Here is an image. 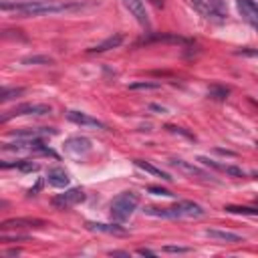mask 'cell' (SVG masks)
<instances>
[{
    "instance_id": "obj_30",
    "label": "cell",
    "mask_w": 258,
    "mask_h": 258,
    "mask_svg": "<svg viewBox=\"0 0 258 258\" xmlns=\"http://www.w3.org/2000/svg\"><path fill=\"white\" fill-rule=\"evenodd\" d=\"M111 254H115V256H129V254H127V252H121V250H113V252H111Z\"/></svg>"
},
{
    "instance_id": "obj_27",
    "label": "cell",
    "mask_w": 258,
    "mask_h": 258,
    "mask_svg": "<svg viewBox=\"0 0 258 258\" xmlns=\"http://www.w3.org/2000/svg\"><path fill=\"white\" fill-rule=\"evenodd\" d=\"M147 191H149V194H155V196H165V198H171V196H173L169 189L159 187V185H149V187H147Z\"/></svg>"
},
{
    "instance_id": "obj_13",
    "label": "cell",
    "mask_w": 258,
    "mask_h": 258,
    "mask_svg": "<svg viewBox=\"0 0 258 258\" xmlns=\"http://www.w3.org/2000/svg\"><path fill=\"white\" fill-rule=\"evenodd\" d=\"M149 42H173V44H187L189 40L183 38V36H177V34H169V32H153L149 36H143L137 44H149Z\"/></svg>"
},
{
    "instance_id": "obj_28",
    "label": "cell",
    "mask_w": 258,
    "mask_h": 258,
    "mask_svg": "<svg viewBox=\"0 0 258 258\" xmlns=\"http://www.w3.org/2000/svg\"><path fill=\"white\" fill-rule=\"evenodd\" d=\"M236 54H240V56H258V48H240Z\"/></svg>"
},
{
    "instance_id": "obj_9",
    "label": "cell",
    "mask_w": 258,
    "mask_h": 258,
    "mask_svg": "<svg viewBox=\"0 0 258 258\" xmlns=\"http://www.w3.org/2000/svg\"><path fill=\"white\" fill-rule=\"evenodd\" d=\"M10 135L16 139H42L48 135H56V129H52V127H24L18 131H12Z\"/></svg>"
},
{
    "instance_id": "obj_12",
    "label": "cell",
    "mask_w": 258,
    "mask_h": 258,
    "mask_svg": "<svg viewBox=\"0 0 258 258\" xmlns=\"http://www.w3.org/2000/svg\"><path fill=\"white\" fill-rule=\"evenodd\" d=\"M123 6L135 16V20L143 26V28H149V18H147V12H145V4L143 0H121Z\"/></svg>"
},
{
    "instance_id": "obj_11",
    "label": "cell",
    "mask_w": 258,
    "mask_h": 258,
    "mask_svg": "<svg viewBox=\"0 0 258 258\" xmlns=\"http://www.w3.org/2000/svg\"><path fill=\"white\" fill-rule=\"evenodd\" d=\"M62 147H64L67 153L79 157V155H85V153L91 151V141H89L87 137H69Z\"/></svg>"
},
{
    "instance_id": "obj_6",
    "label": "cell",
    "mask_w": 258,
    "mask_h": 258,
    "mask_svg": "<svg viewBox=\"0 0 258 258\" xmlns=\"http://www.w3.org/2000/svg\"><path fill=\"white\" fill-rule=\"evenodd\" d=\"M46 222L40 218H10L0 224V230H26V228H44Z\"/></svg>"
},
{
    "instance_id": "obj_22",
    "label": "cell",
    "mask_w": 258,
    "mask_h": 258,
    "mask_svg": "<svg viewBox=\"0 0 258 258\" xmlns=\"http://www.w3.org/2000/svg\"><path fill=\"white\" fill-rule=\"evenodd\" d=\"M20 62L22 64H52V58L46 54H30V56H24Z\"/></svg>"
},
{
    "instance_id": "obj_17",
    "label": "cell",
    "mask_w": 258,
    "mask_h": 258,
    "mask_svg": "<svg viewBox=\"0 0 258 258\" xmlns=\"http://www.w3.org/2000/svg\"><path fill=\"white\" fill-rule=\"evenodd\" d=\"M89 230H95V232H103V234H113V236H127L129 232L117 224H99V222H87L85 224Z\"/></svg>"
},
{
    "instance_id": "obj_25",
    "label": "cell",
    "mask_w": 258,
    "mask_h": 258,
    "mask_svg": "<svg viewBox=\"0 0 258 258\" xmlns=\"http://www.w3.org/2000/svg\"><path fill=\"white\" fill-rule=\"evenodd\" d=\"M228 93H230V89H226V87H210L208 89V97L216 99V101H224L228 97Z\"/></svg>"
},
{
    "instance_id": "obj_3",
    "label": "cell",
    "mask_w": 258,
    "mask_h": 258,
    "mask_svg": "<svg viewBox=\"0 0 258 258\" xmlns=\"http://www.w3.org/2000/svg\"><path fill=\"white\" fill-rule=\"evenodd\" d=\"M139 206V194L135 191H121L117 198H113L109 206V216L113 222H125Z\"/></svg>"
},
{
    "instance_id": "obj_2",
    "label": "cell",
    "mask_w": 258,
    "mask_h": 258,
    "mask_svg": "<svg viewBox=\"0 0 258 258\" xmlns=\"http://www.w3.org/2000/svg\"><path fill=\"white\" fill-rule=\"evenodd\" d=\"M147 216H155V218H169V220H177V218H200L206 214V210L196 204V202H177L169 208H155V206H147L143 210Z\"/></svg>"
},
{
    "instance_id": "obj_26",
    "label": "cell",
    "mask_w": 258,
    "mask_h": 258,
    "mask_svg": "<svg viewBox=\"0 0 258 258\" xmlns=\"http://www.w3.org/2000/svg\"><path fill=\"white\" fill-rule=\"evenodd\" d=\"M161 252H167V254H187V252H191V248H187V246H171V244H167V246L161 248Z\"/></svg>"
},
{
    "instance_id": "obj_20",
    "label": "cell",
    "mask_w": 258,
    "mask_h": 258,
    "mask_svg": "<svg viewBox=\"0 0 258 258\" xmlns=\"http://www.w3.org/2000/svg\"><path fill=\"white\" fill-rule=\"evenodd\" d=\"M135 165H137L139 169H143V171H147V173H151V175H155V177L163 179V181H169V179H171V175H169V173H165L163 169H159V167L151 165V163H149V161H145V159H135Z\"/></svg>"
},
{
    "instance_id": "obj_16",
    "label": "cell",
    "mask_w": 258,
    "mask_h": 258,
    "mask_svg": "<svg viewBox=\"0 0 258 258\" xmlns=\"http://www.w3.org/2000/svg\"><path fill=\"white\" fill-rule=\"evenodd\" d=\"M46 181H48V185H52V187H67L69 185V181H71V177H69V173L62 169V167H50L48 171H46Z\"/></svg>"
},
{
    "instance_id": "obj_18",
    "label": "cell",
    "mask_w": 258,
    "mask_h": 258,
    "mask_svg": "<svg viewBox=\"0 0 258 258\" xmlns=\"http://www.w3.org/2000/svg\"><path fill=\"white\" fill-rule=\"evenodd\" d=\"M123 42V34H111V36H107L103 42H99V44H95V46H91L89 48V52H105V50H111V48H117L119 44Z\"/></svg>"
},
{
    "instance_id": "obj_8",
    "label": "cell",
    "mask_w": 258,
    "mask_h": 258,
    "mask_svg": "<svg viewBox=\"0 0 258 258\" xmlns=\"http://www.w3.org/2000/svg\"><path fill=\"white\" fill-rule=\"evenodd\" d=\"M236 4H238V10H240L242 18L252 28L258 30V2L256 0H236Z\"/></svg>"
},
{
    "instance_id": "obj_14",
    "label": "cell",
    "mask_w": 258,
    "mask_h": 258,
    "mask_svg": "<svg viewBox=\"0 0 258 258\" xmlns=\"http://www.w3.org/2000/svg\"><path fill=\"white\" fill-rule=\"evenodd\" d=\"M189 2V6L194 8V10H198L204 18H208V20H214V18H220L222 16V12H218L216 10V6L210 2V0H187Z\"/></svg>"
},
{
    "instance_id": "obj_19",
    "label": "cell",
    "mask_w": 258,
    "mask_h": 258,
    "mask_svg": "<svg viewBox=\"0 0 258 258\" xmlns=\"http://www.w3.org/2000/svg\"><path fill=\"white\" fill-rule=\"evenodd\" d=\"M208 238H214V240H220V242H228V244H234V242H242V236L234 234V232H226V230H206L204 232Z\"/></svg>"
},
{
    "instance_id": "obj_1",
    "label": "cell",
    "mask_w": 258,
    "mask_h": 258,
    "mask_svg": "<svg viewBox=\"0 0 258 258\" xmlns=\"http://www.w3.org/2000/svg\"><path fill=\"white\" fill-rule=\"evenodd\" d=\"M97 2H87V0H28L14 4L2 2L0 8L4 12H12L16 16L28 18V16H44V14H73L91 8Z\"/></svg>"
},
{
    "instance_id": "obj_29",
    "label": "cell",
    "mask_w": 258,
    "mask_h": 258,
    "mask_svg": "<svg viewBox=\"0 0 258 258\" xmlns=\"http://www.w3.org/2000/svg\"><path fill=\"white\" fill-rule=\"evenodd\" d=\"M137 254H141V256H155L157 252H155V250H149V248H139Z\"/></svg>"
},
{
    "instance_id": "obj_5",
    "label": "cell",
    "mask_w": 258,
    "mask_h": 258,
    "mask_svg": "<svg viewBox=\"0 0 258 258\" xmlns=\"http://www.w3.org/2000/svg\"><path fill=\"white\" fill-rule=\"evenodd\" d=\"M81 202H85V191L81 187H71V189H67V191H62V194L52 198V206H56L60 210L73 208V206H77Z\"/></svg>"
},
{
    "instance_id": "obj_24",
    "label": "cell",
    "mask_w": 258,
    "mask_h": 258,
    "mask_svg": "<svg viewBox=\"0 0 258 258\" xmlns=\"http://www.w3.org/2000/svg\"><path fill=\"white\" fill-rule=\"evenodd\" d=\"M161 83H153V81H137L129 85V91H151V89H159Z\"/></svg>"
},
{
    "instance_id": "obj_23",
    "label": "cell",
    "mask_w": 258,
    "mask_h": 258,
    "mask_svg": "<svg viewBox=\"0 0 258 258\" xmlns=\"http://www.w3.org/2000/svg\"><path fill=\"white\" fill-rule=\"evenodd\" d=\"M20 95H24V89H22V87H14V89L6 87V89H2V93H0V101H2V103H8V101H12V99H16V97H20Z\"/></svg>"
},
{
    "instance_id": "obj_15",
    "label": "cell",
    "mask_w": 258,
    "mask_h": 258,
    "mask_svg": "<svg viewBox=\"0 0 258 258\" xmlns=\"http://www.w3.org/2000/svg\"><path fill=\"white\" fill-rule=\"evenodd\" d=\"M198 161H202L204 165L214 167V169H218V171H222V173H226V175H232V177H244V175H246V173H244V169H242V167H236V165L218 163V161H212V159H208V157H200Z\"/></svg>"
},
{
    "instance_id": "obj_21",
    "label": "cell",
    "mask_w": 258,
    "mask_h": 258,
    "mask_svg": "<svg viewBox=\"0 0 258 258\" xmlns=\"http://www.w3.org/2000/svg\"><path fill=\"white\" fill-rule=\"evenodd\" d=\"M228 214H242V216H254L258 218V208H248V206H226L224 208Z\"/></svg>"
},
{
    "instance_id": "obj_4",
    "label": "cell",
    "mask_w": 258,
    "mask_h": 258,
    "mask_svg": "<svg viewBox=\"0 0 258 258\" xmlns=\"http://www.w3.org/2000/svg\"><path fill=\"white\" fill-rule=\"evenodd\" d=\"M48 113H50V105H44V103H22V105H16L14 109L6 111L4 115H0V123L10 121L12 117H22V115H48Z\"/></svg>"
},
{
    "instance_id": "obj_7",
    "label": "cell",
    "mask_w": 258,
    "mask_h": 258,
    "mask_svg": "<svg viewBox=\"0 0 258 258\" xmlns=\"http://www.w3.org/2000/svg\"><path fill=\"white\" fill-rule=\"evenodd\" d=\"M167 163H169L171 167H175L177 171L185 173V175H191V177H200V179H204V181H212V175H210L208 171H204V169H200V167L191 165L189 161H183V159H169Z\"/></svg>"
},
{
    "instance_id": "obj_10",
    "label": "cell",
    "mask_w": 258,
    "mask_h": 258,
    "mask_svg": "<svg viewBox=\"0 0 258 258\" xmlns=\"http://www.w3.org/2000/svg\"><path fill=\"white\" fill-rule=\"evenodd\" d=\"M67 119H69L71 123H75V125H81V127L107 129V125H105L103 121H99V119H95V117H91V115H87V113H83V111H69V113H67Z\"/></svg>"
},
{
    "instance_id": "obj_31",
    "label": "cell",
    "mask_w": 258,
    "mask_h": 258,
    "mask_svg": "<svg viewBox=\"0 0 258 258\" xmlns=\"http://www.w3.org/2000/svg\"><path fill=\"white\" fill-rule=\"evenodd\" d=\"M256 147H258V139H256Z\"/></svg>"
}]
</instances>
